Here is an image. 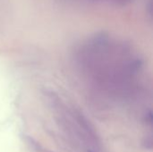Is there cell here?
I'll use <instances>...</instances> for the list:
<instances>
[{
  "mask_svg": "<svg viewBox=\"0 0 153 152\" xmlns=\"http://www.w3.org/2000/svg\"><path fill=\"white\" fill-rule=\"evenodd\" d=\"M82 83L108 90H127L140 83L143 64L134 48L108 35L84 41L74 53Z\"/></svg>",
  "mask_w": 153,
  "mask_h": 152,
  "instance_id": "cell-1",
  "label": "cell"
},
{
  "mask_svg": "<svg viewBox=\"0 0 153 152\" xmlns=\"http://www.w3.org/2000/svg\"><path fill=\"white\" fill-rule=\"evenodd\" d=\"M95 2H104V3H108V4H125L131 0H91Z\"/></svg>",
  "mask_w": 153,
  "mask_h": 152,
  "instance_id": "cell-2",
  "label": "cell"
}]
</instances>
